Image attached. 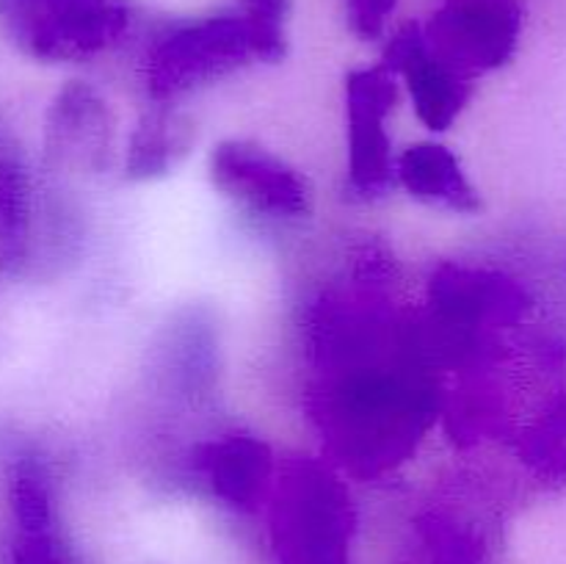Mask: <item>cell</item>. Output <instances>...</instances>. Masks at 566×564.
<instances>
[{"mask_svg": "<svg viewBox=\"0 0 566 564\" xmlns=\"http://www.w3.org/2000/svg\"><path fill=\"white\" fill-rule=\"evenodd\" d=\"M64 219L66 210L44 199L22 149L0 138V269L31 276L42 263H53Z\"/></svg>", "mask_w": 566, "mask_h": 564, "instance_id": "52a82bcc", "label": "cell"}, {"mask_svg": "<svg viewBox=\"0 0 566 564\" xmlns=\"http://www.w3.org/2000/svg\"><path fill=\"white\" fill-rule=\"evenodd\" d=\"M127 25V0H0L3 36L44 64L94 59L114 48Z\"/></svg>", "mask_w": 566, "mask_h": 564, "instance_id": "277c9868", "label": "cell"}, {"mask_svg": "<svg viewBox=\"0 0 566 564\" xmlns=\"http://www.w3.org/2000/svg\"><path fill=\"white\" fill-rule=\"evenodd\" d=\"M182 326L186 330L177 332L169 359H175L177 385L191 393L213 376V332L208 330V324H199L197 318Z\"/></svg>", "mask_w": 566, "mask_h": 564, "instance_id": "2e32d148", "label": "cell"}, {"mask_svg": "<svg viewBox=\"0 0 566 564\" xmlns=\"http://www.w3.org/2000/svg\"><path fill=\"white\" fill-rule=\"evenodd\" d=\"M396 72L387 64L354 70L346 77L348 111V175L363 197H376L396 180L387 116L396 108Z\"/></svg>", "mask_w": 566, "mask_h": 564, "instance_id": "30bf717a", "label": "cell"}, {"mask_svg": "<svg viewBox=\"0 0 566 564\" xmlns=\"http://www.w3.org/2000/svg\"><path fill=\"white\" fill-rule=\"evenodd\" d=\"M398 0H346L348 22L363 39L381 36Z\"/></svg>", "mask_w": 566, "mask_h": 564, "instance_id": "ac0fdd59", "label": "cell"}, {"mask_svg": "<svg viewBox=\"0 0 566 564\" xmlns=\"http://www.w3.org/2000/svg\"><path fill=\"white\" fill-rule=\"evenodd\" d=\"M197 142V125L182 111L158 103L138 119L127 144L125 175L127 180L147 182L166 177Z\"/></svg>", "mask_w": 566, "mask_h": 564, "instance_id": "9a60e30c", "label": "cell"}, {"mask_svg": "<svg viewBox=\"0 0 566 564\" xmlns=\"http://www.w3.org/2000/svg\"><path fill=\"white\" fill-rule=\"evenodd\" d=\"M210 182L232 202L271 219H302L313 208L310 182L296 166L247 138L216 144L208 160Z\"/></svg>", "mask_w": 566, "mask_h": 564, "instance_id": "9c48e42d", "label": "cell"}, {"mask_svg": "<svg viewBox=\"0 0 566 564\" xmlns=\"http://www.w3.org/2000/svg\"><path fill=\"white\" fill-rule=\"evenodd\" d=\"M285 44L271 42L243 14H213L182 22L149 48L144 88L158 103L182 97L232 75L252 61H280Z\"/></svg>", "mask_w": 566, "mask_h": 564, "instance_id": "3957f363", "label": "cell"}, {"mask_svg": "<svg viewBox=\"0 0 566 564\" xmlns=\"http://www.w3.org/2000/svg\"><path fill=\"white\" fill-rule=\"evenodd\" d=\"M6 506L0 564H83L61 523L48 459L33 446H14L6 457Z\"/></svg>", "mask_w": 566, "mask_h": 564, "instance_id": "5b68a950", "label": "cell"}, {"mask_svg": "<svg viewBox=\"0 0 566 564\" xmlns=\"http://www.w3.org/2000/svg\"><path fill=\"white\" fill-rule=\"evenodd\" d=\"M434 321L448 332L451 357H475L490 330L514 326L531 310V296L520 282L501 271L446 263L429 285Z\"/></svg>", "mask_w": 566, "mask_h": 564, "instance_id": "8992f818", "label": "cell"}, {"mask_svg": "<svg viewBox=\"0 0 566 564\" xmlns=\"http://www.w3.org/2000/svg\"><path fill=\"white\" fill-rule=\"evenodd\" d=\"M423 343L376 310L326 307L318 354L326 382L318 424L337 457L359 473L401 462L437 415V382Z\"/></svg>", "mask_w": 566, "mask_h": 564, "instance_id": "6da1fadb", "label": "cell"}, {"mask_svg": "<svg viewBox=\"0 0 566 564\" xmlns=\"http://www.w3.org/2000/svg\"><path fill=\"white\" fill-rule=\"evenodd\" d=\"M197 470L219 501L254 509L265 501L276 476V459L252 435H224L197 448Z\"/></svg>", "mask_w": 566, "mask_h": 564, "instance_id": "4fadbf2b", "label": "cell"}, {"mask_svg": "<svg viewBox=\"0 0 566 564\" xmlns=\"http://www.w3.org/2000/svg\"><path fill=\"white\" fill-rule=\"evenodd\" d=\"M269 534L276 564H352L346 484L310 457L282 459L269 492Z\"/></svg>", "mask_w": 566, "mask_h": 564, "instance_id": "7a4b0ae2", "label": "cell"}, {"mask_svg": "<svg viewBox=\"0 0 566 564\" xmlns=\"http://www.w3.org/2000/svg\"><path fill=\"white\" fill-rule=\"evenodd\" d=\"M520 0H442L423 36L446 64L473 77L509 64L520 44Z\"/></svg>", "mask_w": 566, "mask_h": 564, "instance_id": "ba28073f", "label": "cell"}, {"mask_svg": "<svg viewBox=\"0 0 566 564\" xmlns=\"http://www.w3.org/2000/svg\"><path fill=\"white\" fill-rule=\"evenodd\" d=\"M243 3V17L258 28L263 36H269L271 42L285 44V20L287 11H291V0H241Z\"/></svg>", "mask_w": 566, "mask_h": 564, "instance_id": "e0dca14e", "label": "cell"}, {"mask_svg": "<svg viewBox=\"0 0 566 564\" xmlns=\"http://www.w3.org/2000/svg\"><path fill=\"white\" fill-rule=\"evenodd\" d=\"M396 177L409 197L446 208L453 213H475L481 210V197L464 166L448 147L434 142H420L403 149L396 158Z\"/></svg>", "mask_w": 566, "mask_h": 564, "instance_id": "5bb4252c", "label": "cell"}, {"mask_svg": "<svg viewBox=\"0 0 566 564\" xmlns=\"http://www.w3.org/2000/svg\"><path fill=\"white\" fill-rule=\"evenodd\" d=\"M387 66L403 77L420 122L448 130L473 97V77L462 75L426 44L423 28L407 25L387 48Z\"/></svg>", "mask_w": 566, "mask_h": 564, "instance_id": "7c38bea8", "label": "cell"}, {"mask_svg": "<svg viewBox=\"0 0 566 564\" xmlns=\"http://www.w3.org/2000/svg\"><path fill=\"white\" fill-rule=\"evenodd\" d=\"M114 114L103 94L83 81L61 88L44 116V169L99 175L111 164Z\"/></svg>", "mask_w": 566, "mask_h": 564, "instance_id": "8fae6325", "label": "cell"}]
</instances>
